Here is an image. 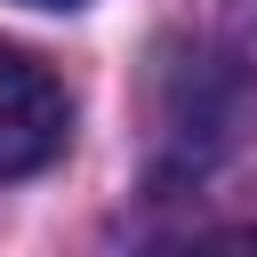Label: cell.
Returning a JSON list of instances; mask_svg holds the SVG:
<instances>
[{"label":"cell","mask_w":257,"mask_h":257,"mask_svg":"<svg viewBox=\"0 0 257 257\" xmlns=\"http://www.w3.org/2000/svg\"><path fill=\"white\" fill-rule=\"evenodd\" d=\"M64 137H72V104H64L56 72L0 40V177L48 169L64 153Z\"/></svg>","instance_id":"cell-1"},{"label":"cell","mask_w":257,"mask_h":257,"mask_svg":"<svg viewBox=\"0 0 257 257\" xmlns=\"http://www.w3.org/2000/svg\"><path fill=\"white\" fill-rule=\"evenodd\" d=\"M32 8H80V0H32Z\"/></svg>","instance_id":"cell-2"}]
</instances>
